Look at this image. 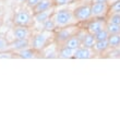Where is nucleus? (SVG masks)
Listing matches in <instances>:
<instances>
[{"label": "nucleus", "instance_id": "9b49d317", "mask_svg": "<svg viewBox=\"0 0 120 120\" xmlns=\"http://www.w3.org/2000/svg\"><path fill=\"white\" fill-rule=\"evenodd\" d=\"M29 35L30 32L26 26L16 25V27L13 30V36L16 39H26V38H29Z\"/></svg>", "mask_w": 120, "mask_h": 120}, {"label": "nucleus", "instance_id": "39448f33", "mask_svg": "<svg viewBox=\"0 0 120 120\" xmlns=\"http://www.w3.org/2000/svg\"><path fill=\"white\" fill-rule=\"evenodd\" d=\"M31 14L27 11H20L13 16V23L19 26H26L31 23Z\"/></svg>", "mask_w": 120, "mask_h": 120}, {"label": "nucleus", "instance_id": "dca6fc26", "mask_svg": "<svg viewBox=\"0 0 120 120\" xmlns=\"http://www.w3.org/2000/svg\"><path fill=\"white\" fill-rule=\"evenodd\" d=\"M34 19L37 23H43L45 21H47L48 19H50V10H47V11H43V12H38L34 14Z\"/></svg>", "mask_w": 120, "mask_h": 120}, {"label": "nucleus", "instance_id": "1a4fd4ad", "mask_svg": "<svg viewBox=\"0 0 120 120\" xmlns=\"http://www.w3.org/2000/svg\"><path fill=\"white\" fill-rule=\"evenodd\" d=\"M30 46V41L29 39H14V41L9 45V47L12 49V50H16V51H20L22 49H25Z\"/></svg>", "mask_w": 120, "mask_h": 120}, {"label": "nucleus", "instance_id": "b1692460", "mask_svg": "<svg viewBox=\"0 0 120 120\" xmlns=\"http://www.w3.org/2000/svg\"><path fill=\"white\" fill-rule=\"evenodd\" d=\"M108 55H109V57H111V58H120V49L118 47H115L114 50H111Z\"/></svg>", "mask_w": 120, "mask_h": 120}, {"label": "nucleus", "instance_id": "393cba45", "mask_svg": "<svg viewBox=\"0 0 120 120\" xmlns=\"http://www.w3.org/2000/svg\"><path fill=\"white\" fill-rule=\"evenodd\" d=\"M8 47H9L8 41H7L4 38H1V37H0V51L4 50V49H7Z\"/></svg>", "mask_w": 120, "mask_h": 120}, {"label": "nucleus", "instance_id": "f03ea898", "mask_svg": "<svg viewBox=\"0 0 120 120\" xmlns=\"http://www.w3.org/2000/svg\"><path fill=\"white\" fill-rule=\"evenodd\" d=\"M60 29L61 30L56 34V41L60 44H64L66 41H68L71 36L78 33L75 27H72V26H64V27H60Z\"/></svg>", "mask_w": 120, "mask_h": 120}, {"label": "nucleus", "instance_id": "f8f14e48", "mask_svg": "<svg viewBox=\"0 0 120 120\" xmlns=\"http://www.w3.org/2000/svg\"><path fill=\"white\" fill-rule=\"evenodd\" d=\"M51 0H41V2H38L36 6L33 8V11H34V14L35 13H38V12H43V11H47V10H50L51 8Z\"/></svg>", "mask_w": 120, "mask_h": 120}, {"label": "nucleus", "instance_id": "aec40b11", "mask_svg": "<svg viewBox=\"0 0 120 120\" xmlns=\"http://www.w3.org/2000/svg\"><path fill=\"white\" fill-rule=\"evenodd\" d=\"M95 41H107L109 37V33L107 32V30H101V31L97 32L96 34H94Z\"/></svg>", "mask_w": 120, "mask_h": 120}, {"label": "nucleus", "instance_id": "c756f323", "mask_svg": "<svg viewBox=\"0 0 120 120\" xmlns=\"http://www.w3.org/2000/svg\"><path fill=\"white\" fill-rule=\"evenodd\" d=\"M1 26H2V21L0 20V27H1Z\"/></svg>", "mask_w": 120, "mask_h": 120}, {"label": "nucleus", "instance_id": "20e7f679", "mask_svg": "<svg viewBox=\"0 0 120 120\" xmlns=\"http://www.w3.org/2000/svg\"><path fill=\"white\" fill-rule=\"evenodd\" d=\"M74 19L78 21H86L92 16V11L90 6H80L73 11Z\"/></svg>", "mask_w": 120, "mask_h": 120}, {"label": "nucleus", "instance_id": "9d476101", "mask_svg": "<svg viewBox=\"0 0 120 120\" xmlns=\"http://www.w3.org/2000/svg\"><path fill=\"white\" fill-rule=\"evenodd\" d=\"M63 45L67 46V47L71 48V49H74V50H75L76 48H79L82 46V39H81V37H80L79 35H78V33H76L75 35L71 36L68 41H66V43Z\"/></svg>", "mask_w": 120, "mask_h": 120}, {"label": "nucleus", "instance_id": "a211bd4d", "mask_svg": "<svg viewBox=\"0 0 120 120\" xmlns=\"http://www.w3.org/2000/svg\"><path fill=\"white\" fill-rule=\"evenodd\" d=\"M108 47H109L108 41H96L93 48H94L96 51H98V52H103V51H105Z\"/></svg>", "mask_w": 120, "mask_h": 120}, {"label": "nucleus", "instance_id": "4468645a", "mask_svg": "<svg viewBox=\"0 0 120 120\" xmlns=\"http://www.w3.org/2000/svg\"><path fill=\"white\" fill-rule=\"evenodd\" d=\"M18 56L22 59H33V58L36 57V50L33 49V48H25V49H22V50L18 51Z\"/></svg>", "mask_w": 120, "mask_h": 120}, {"label": "nucleus", "instance_id": "cd10ccee", "mask_svg": "<svg viewBox=\"0 0 120 120\" xmlns=\"http://www.w3.org/2000/svg\"><path fill=\"white\" fill-rule=\"evenodd\" d=\"M11 57H12V56H11V54H9V52H8V54H6V52L0 54V59H1V58H8V59H10Z\"/></svg>", "mask_w": 120, "mask_h": 120}, {"label": "nucleus", "instance_id": "7c9ffc66", "mask_svg": "<svg viewBox=\"0 0 120 120\" xmlns=\"http://www.w3.org/2000/svg\"><path fill=\"white\" fill-rule=\"evenodd\" d=\"M19 1H26V0H19Z\"/></svg>", "mask_w": 120, "mask_h": 120}, {"label": "nucleus", "instance_id": "6ab92c4d", "mask_svg": "<svg viewBox=\"0 0 120 120\" xmlns=\"http://www.w3.org/2000/svg\"><path fill=\"white\" fill-rule=\"evenodd\" d=\"M43 27H44V31L46 32H54L55 29L57 27V24L54 19H48L47 21L43 23Z\"/></svg>", "mask_w": 120, "mask_h": 120}, {"label": "nucleus", "instance_id": "4be33fe9", "mask_svg": "<svg viewBox=\"0 0 120 120\" xmlns=\"http://www.w3.org/2000/svg\"><path fill=\"white\" fill-rule=\"evenodd\" d=\"M108 23L120 25V12L119 13H112V14L109 16V19H108Z\"/></svg>", "mask_w": 120, "mask_h": 120}, {"label": "nucleus", "instance_id": "2eb2a0df", "mask_svg": "<svg viewBox=\"0 0 120 120\" xmlns=\"http://www.w3.org/2000/svg\"><path fill=\"white\" fill-rule=\"evenodd\" d=\"M73 56H74V49H71L64 45L58 51V57L61 59H69V58H72Z\"/></svg>", "mask_w": 120, "mask_h": 120}, {"label": "nucleus", "instance_id": "c85d7f7f", "mask_svg": "<svg viewBox=\"0 0 120 120\" xmlns=\"http://www.w3.org/2000/svg\"><path fill=\"white\" fill-rule=\"evenodd\" d=\"M108 0H92L93 3H99V2H107Z\"/></svg>", "mask_w": 120, "mask_h": 120}, {"label": "nucleus", "instance_id": "7ed1b4c3", "mask_svg": "<svg viewBox=\"0 0 120 120\" xmlns=\"http://www.w3.org/2000/svg\"><path fill=\"white\" fill-rule=\"evenodd\" d=\"M47 33H49V32H41V33H38V34H36L33 37V39H32V48L33 49H35V50H41L43 48L46 46V44H47V41H48V34Z\"/></svg>", "mask_w": 120, "mask_h": 120}, {"label": "nucleus", "instance_id": "ddd939ff", "mask_svg": "<svg viewBox=\"0 0 120 120\" xmlns=\"http://www.w3.org/2000/svg\"><path fill=\"white\" fill-rule=\"evenodd\" d=\"M95 37H94V34H92L90 32L87 33H84L82 37V46L83 47H86V48H93L94 47V44H95Z\"/></svg>", "mask_w": 120, "mask_h": 120}, {"label": "nucleus", "instance_id": "a878e982", "mask_svg": "<svg viewBox=\"0 0 120 120\" xmlns=\"http://www.w3.org/2000/svg\"><path fill=\"white\" fill-rule=\"evenodd\" d=\"M41 0H26V2H27V6L31 7V8H34L38 2H41Z\"/></svg>", "mask_w": 120, "mask_h": 120}, {"label": "nucleus", "instance_id": "f3484780", "mask_svg": "<svg viewBox=\"0 0 120 120\" xmlns=\"http://www.w3.org/2000/svg\"><path fill=\"white\" fill-rule=\"evenodd\" d=\"M107 41H108V44H109V47H111V48L119 47L120 46V34L109 35Z\"/></svg>", "mask_w": 120, "mask_h": 120}, {"label": "nucleus", "instance_id": "6e6552de", "mask_svg": "<svg viewBox=\"0 0 120 120\" xmlns=\"http://www.w3.org/2000/svg\"><path fill=\"white\" fill-rule=\"evenodd\" d=\"M92 52L91 48H86V47H81L76 48L75 50H74V56L73 58H76V59H89V58L92 57Z\"/></svg>", "mask_w": 120, "mask_h": 120}, {"label": "nucleus", "instance_id": "bb28decb", "mask_svg": "<svg viewBox=\"0 0 120 120\" xmlns=\"http://www.w3.org/2000/svg\"><path fill=\"white\" fill-rule=\"evenodd\" d=\"M54 1L57 6H63V4H66V3L69 2V0H54Z\"/></svg>", "mask_w": 120, "mask_h": 120}, {"label": "nucleus", "instance_id": "423d86ee", "mask_svg": "<svg viewBox=\"0 0 120 120\" xmlns=\"http://www.w3.org/2000/svg\"><path fill=\"white\" fill-rule=\"evenodd\" d=\"M106 25H107L106 22L101 21V20H94L87 24V32H90L92 34H96L97 32L106 29Z\"/></svg>", "mask_w": 120, "mask_h": 120}, {"label": "nucleus", "instance_id": "5701e85b", "mask_svg": "<svg viewBox=\"0 0 120 120\" xmlns=\"http://www.w3.org/2000/svg\"><path fill=\"white\" fill-rule=\"evenodd\" d=\"M110 11L112 13H119L120 12V0H116L110 7Z\"/></svg>", "mask_w": 120, "mask_h": 120}, {"label": "nucleus", "instance_id": "f257e3e1", "mask_svg": "<svg viewBox=\"0 0 120 120\" xmlns=\"http://www.w3.org/2000/svg\"><path fill=\"white\" fill-rule=\"evenodd\" d=\"M52 19L55 20L58 27H64L72 24V22L74 21V15H73V12L69 10H60L55 13Z\"/></svg>", "mask_w": 120, "mask_h": 120}, {"label": "nucleus", "instance_id": "0eeeda50", "mask_svg": "<svg viewBox=\"0 0 120 120\" xmlns=\"http://www.w3.org/2000/svg\"><path fill=\"white\" fill-rule=\"evenodd\" d=\"M107 2H99V3H92L91 11L92 16H101L107 11Z\"/></svg>", "mask_w": 120, "mask_h": 120}, {"label": "nucleus", "instance_id": "412c9836", "mask_svg": "<svg viewBox=\"0 0 120 120\" xmlns=\"http://www.w3.org/2000/svg\"><path fill=\"white\" fill-rule=\"evenodd\" d=\"M106 30L109 33V35L112 34H120V25L118 24H111V23H108L106 25Z\"/></svg>", "mask_w": 120, "mask_h": 120}]
</instances>
